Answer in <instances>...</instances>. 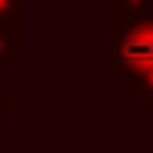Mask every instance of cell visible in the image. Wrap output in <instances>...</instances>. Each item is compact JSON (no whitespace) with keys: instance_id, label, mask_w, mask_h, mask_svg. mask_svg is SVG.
Masks as SVG:
<instances>
[{"instance_id":"277c9868","label":"cell","mask_w":153,"mask_h":153,"mask_svg":"<svg viewBox=\"0 0 153 153\" xmlns=\"http://www.w3.org/2000/svg\"><path fill=\"white\" fill-rule=\"evenodd\" d=\"M7 125H11V96L0 93V128H7Z\"/></svg>"},{"instance_id":"3957f363","label":"cell","mask_w":153,"mask_h":153,"mask_svg":"<svg viewBox=\"0 0 153 153\" xmlns=\"http://www.w3.org/2000/svg\"><path fill=\"white\" fill-rule=\"evenodd\" d=\"M0 25H25V0H0Z\"/></svg>"},{"instance_id":"7a4b0ae2","label":"cell","mask_w":153,"mask_h":153,"mask_svg":"<svg viewBox=\"0 0 153 153\" xmlns=\"http://www.w3.org/2000/svg\"><path fill=\"white\" fill-rule=\"evenodd\" d=\"M25 61V25H0V78Z\"/></svg>"},{"instance_id":"6da1fadb","label":"cell","mask_w":153,"mask_h":153,"mask_svg":"<svg viewBox=\"0 0 153 153\" xmlns=\"http://www.w3.org/2000/svg\"><path fill=\"white\" fill-rule=\"evenodd\" d=\"M153 68V18H135L111 25V71H150Z\"/></svg>"}]
</instances>
